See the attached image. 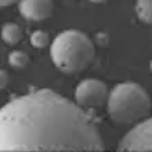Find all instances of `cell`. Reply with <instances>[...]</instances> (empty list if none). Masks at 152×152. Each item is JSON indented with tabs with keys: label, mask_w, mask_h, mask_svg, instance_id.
<instances>
[{
	"label": "cell",
	"mask_w": 152,
	"mask_h": 152,
	"mask_svg": "<svg viewBox=\"0 0 152 152\" xmlns=\"http://www.w3.org/2000/svg\"><path fill=\"white\" fill-rule=\"evenodd\" d=\"M20 12L29 21H43L51 15L53 0H20Z\"/></svg>",
	"instance_id": "8992f818"
},
{
	"label": "cell",
	"mask_w": 152,
	"mask_h": 152,
	"mask_svg": "<svg viewBox=\"0 0 152 152\" xmlns=\"http://www.w3.org/2000/svg\"><path fill=\"white\" fill-rule=\"evenodd\" d=\"M8 83V75L6 71H3V69H0V90L1 88H4L6 86H7Z\"/></svg>",
	"instance_id": "8fae6325"
},
{
	"label": "cell",
	"mask_w": 152,
	"mask_h": 152,
	"mask_svg": "<svg viewBox=\"0 0 152 152\" xmlns=\"http://www.w3.org/2000/svg\"><path fill=\"white\" fill-rule=\"evenodd\" d=\"M119 151H141L149 152L152 149L151 141V119L136 124L126 136L120 140Z\"/></svg>",
	"instance_id": "5b68a950"
},
{
	"label": "cell",
	"mask_w": 152,
	"mask_h": 152,
	"mask_svg": "<svg viewBox=\"0 0 152 152\" xmlns=\"http://www.w3.org/2000/svg\"><path fill=\"white\" fill-rule=\"evenodd\" d=\"M18 0H0V7H6V6H10V4L15 3Z\"/></svg>",
	"instance_id": "7c38bea8"
},
{
	"label": "cell",
	"mask_w": 152,
	"mask_h": 152,
	"mask_svg": "<svg viewBox=\"0 0 152 152\" xmlns=\"http://www.w3.org/2000/svg\"><path fill=\"white\" fill-rule=\"evenodd\" d=\"M28 61H29V57L24 51L15 50V51H11L8 54V62L14 68H24L25 65L28 64Z\"/></svg>",
	"instance_id": "9c48e42d"
},
{
	"label": "cell",
	"mask_w": 152,
	"mask_h": 152,
	"mask_svg": "<svg viewBox=\"0 0 152 152\" xmlns=\"http://www.w3.org/2000/svg\"><path fill=\"white\" fill-rule=\"evenodd\" d=\"M108 88L101 80L86 79L75 90L76 104L82 108H98L107 102Z\"/></svg>",
	"instance_id": "277c9868"
},
{
	"label": "cell",
	"mask_w": 152,
	"mask_h": 152,
	"mask_svg": "<svg viewBox=\"0 0 152 152\" xmlns=\"http://www.w3.org/2000/svg\"><path fill=\"white\" fill-rule=\"evenodd\" d=\"M108 113L116 123H134L149 113L151 100L148 93L137 83H120L107 98Z\"/></svg>",
	"instance_id": "3957f363"
},
{
	"label": "cell",
	"mask_w": 152,
	"mask_h": 152,
	"mask_svg": "<svg viewBox=\"0 0 152 152\" xmlns=\"http://www.w3.org/2000/svg\"><path fill=\"white\" fill-rule=\"evenodd\" d=\"M51 60L65 73L83 71L94 58V44L87 35L69 29L61 32L53 40L50 48Z\"/></svg>",
	"instance_id": "7a4b0ae2"
},
{
	"label": "cell",
	"mask_w": 152,
	"mask_h": 152,
	"mask_svg": "<svg viewBox=\"0 0 152 152\" xmlns=\"http://www.w3.org/2000/svg\"><path fill=\"white\" fill-rule=\"evenodd\" d=\"M137 17L144 24H151L152 21V0H137L136 3Z\"/></svg>",
	"instance_id": "ba28073f"
},
{
	"label": "cell",
	"mask_w": 152,
	"mask_h": 152,
	"mask_svg": "<svg viewBox=\"0 0 152 152\" xmlns=\"http://www.w3.org/2000/svg\"><path fill=\"white\" fill-rule=\"evenodd\" d=\"M31 43L36 48H43L48 44V35L43 31H35L31 35Z\"/></svg>",
	"instance_id": "30bf717a"
},
{
	"label": "cell",
	"mask_w": 152,
	"mask_h": 152,
	"mask_svg": "<svg viewBox=\"0 0 152 152\" xmlns=\"http://www.w3.org/2000/svg\"><path fill=\"white\" fill-rule=\"evenodd\" d=\"M91 3H96V4H102V3H107L108 0H90Z\"/></svg>",
	"instance_id": "4fadbf2b"
},
{
	"label": "cell",
	"mask_w": 152,
	"mask_h": 152,
	"mask_svg": "<svg viewBox=\"0 0 152 152\" xmlns=\"http://www.w3.org/2000/svg\"><path fill=\"white\" fill-rule=\"evenodd\" d=\"M97 120L82 107L40 88L0 109V151H102Z\"/></svg>",
	"instance_id": "6da1fadb"
},
{
	"label": "cell",
	"mask_w": 152,
	"mask_h": 152,
	"mask_svg": "<svg viewBox=\"0 0 152 152\" xmlns=\"http://www.w3.org/2000/svg\"><path fill=\"white\" fill-rule=\"evenodd\" d=\"M1 37L7 44H17L22 37V31L17 24H11V22H7L4 24V26L1 28Z\"/></svg>",
	"instance_id": "52a82bcc"
}]
</instances>
